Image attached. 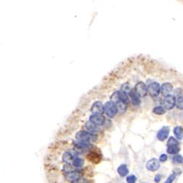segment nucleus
<instances>
[{"mask_svg":"<svg viewBox=\"0 0 183 183\" xmlns=\"http://www.w3.org/2000/svg\"><path fill=\"white\" fill-rule=\"evenodd\" d=\"M76 139L80 141H85V142H94L97 139V136L94 134L87 132V131H79L76 134Z\"/></svg>","mask_w":183,"mask_h":183,"instance_id":"f257e3e1","label":"nucleus"},{"mask_svg":"<svg viewBox=\"0 0 183 183\" xmlns=\"http://www.w3.org/2000/svg\"><path fill=\"white\" fill-rule=\"evenodd\" d=\"M104 110L109 117H113L117 113L118 109L116 104L112 101H109L105 104Z\"/></svg>","mask_w":183,"mask_h":183,"instance_id":"f03ea898","label":"nucleus"},{"mask_svg":"<svg viewBox=\"0 0 183 183\" xmlns=\"http://www.w3.org/2000/svg\"><path fill=\"white\" fill-rule=\"evenodd\" d=\"M83 177V174L79 171H73V172H70V173L65 174V178L67 181L70 182V183L74 182V181L77 180V179H80V178Z\"/></svg>","mask_w":183,"mask_h":183,"instance_id":"7ed1b4c3","label":"nucleus"},{"mask_svg":"<svg viewBox=\"0 0 183 183\" xmlns=\"http://www.w3.org/2000/svg\"><path fill=\"white\" fill-rule=\"evenodd\" d=\"M175 104H176V98L174 96L171 95V94L166 96L164 100H163V106L165 109L171 110V109H174Z\"/></svg>","mask_w":183,"mask_h":183,"instance_id":"20e7f679","label":"nucleus"},{"mask_svg":"<svg viewBox=\"0 0 183 183\" xmlns=\"http://www.w3.org/2000/svg\"><path fill=\"white\" fill-rule=\"evenodd\" d=\"M160 91V84L157 82H153L150 84L147 88V92L152 97H157Z\"/></svg>","mask_w":183,"mask_h":183,"instance_id":"39448f33","label":"nucleus"},{"mask_svg":"<svg viewBox=\"0 0 183 183\" xmlns=\"http://www.w3.org/2000/svg\"><path fill=\"white\" fill-rule=\"evenodd\" d=\"M135 92L139 97H144L147 94V87L145 84L140 82L135 85Z\"/></svg>","mask_w":183,"mask_h":183,"instance_id":"423d86ee","label":"nucleus"},{"mask_svg":"<svg viewBox=\"0 0 183 183\" xmlns=\"http://www.w3.org/2000/svg\"><path fill=\"white\" fill-rule=\"evenodd\" d=\"M160 162L156 158H152L150 160L146 165L147 170L151 171V172H155L160 168Z\"/></svg>","mask_w":183,"mask_h":183,"instance_id":"0eeeda50","label":"nucleus"},{"mask_svg":"<svg viewBox=\"0 0 183 183\" xmlns=\"http://www.w3.org/2000/svg\"><path fill=\"white\" fill-rule=\"evenodd\" d=\"M89 122L96 126H101L105 122V118L102 115L92 114L89 117Z\"/></svg>","mask_w":183,"mask_h":183,"instance_id":"6e6552de","label":"nucleus"},{"mask_svg":"<svg viewBox=\"0 0 183 183\" xmlns=\"http://www.w3.org/2000/svg\"><path fill=\"white\" fill-rule=\"evenodd\" d=\"M104 106L100 102H95L94 104L92 105L91 109V111L94 114H99L101 115L104 111Z\"/></svg>","mask_w":183,"mask_h":183,"instance_id":"1a4fd4ad","label":"nucleus"},{"mask_svg":"<svg viewBox=\"0 0 183 183\" xmlns=\"http://www.w3.org/2000/svg\"><path fill=\"white\" fill-rule=\"evenodd\" d=\"M76 152H66L63 154L62 155V160L65 163L67 164H72L73 160H74L76 157H77V156L76 155Z\"/></svg>","mask_w":183,"mask_h":183,"instance_id":"9d476101","label":"nucleus"},{"mask_svg":"<svg viewBox=\"0 0 183 183\" xmlns=\"http://www.w3.org/2000/svg\"><path fill=\"white\" fill-rule=\"evenodd\" d=\"M87 159L93 163H98L101 160V155L94 151H90L87 155Z\"/></svg>","mask_w":183,"mask_h":183,"instance_id":"9b49d317","label":"nucleus"},{"mask_svg":"<svg viewBox=\"0 0 183 183\" xmlns=\"http://www.w3.org/2000/svg\"><path fill=\"white\" fill-rule=\"evenodd\" d=\"M169 134V127H163V128H161V129L159 131V132L157 133V137L160 141H163L168 138Z\"/></svg>","mask_w":183,"mask_h":183,"instance_id":"f8f14e48","label":"nucleus"},{"mask_svg":"<svg viewBox=\"0 0 183 183\" xmlns=\"http://www.w3.org/2000/svg\"><path fill=\"white\" fill-rule=\"evenodd\" d=\"M172 90H173V86L170 83H166L162 85L161 92L163 95H169V94L172 92Z\"/></svg>","mask_w":183,"mask_h":183,"instance_id":"ddd939ff","label":"nucleus"},{"mask_svg":"<svg viewBox=\"0 0 183 183\" xmlns=\"http://www.w3.org/2000/svg\"><path fill=\"white\" fill-rule=\"evenodd\" d=\"M117 173L119 174V176L122 177L127 176V175L129 174V169H128L127 165L125 164L120 165L117 169Z\"/></svg>","mask_w":183,"mask_h":183,"instance_id":"4468645a","label":"nucleus"},{"mask_svg":"<svg viewBox=\"0 0 183 183\" xmlns=\"http://www.w3.org/2000/svg\"><path fill=\"white\" fill-rule=\"evenodd\" d=\"M85 128H87V130L88 131H89V133H91L92 134L95 133H99L100 131L98 126H96V125H93L90 122H88L85 124Z\"/></svg>","mask_w":183,"mask_h":183,"instance_id":"2eb2a0df","label":"nucleus"},{"mask_svg":"<svg viewBox=\"0 0 183 183\" xmlns=\"http://www.w3.org/2000/svg\"><path fill=\"white\" fill-rule=\"evenodd\" d=\"M84 164V160L80 157H76L72 163V165L75 169H81L83 167Z\"/></svg>","mask_w":183,"mask_h":183,"instance_id":"dca6fc26","label":"nucleus"},{"mask_svg":"<svg viewBox=\"0 0 183 183\" xmlns=\"http://www.w3.org/2000/svg\"><path fill=\"white\" fill-rule=\"evenodd\" d=\"M130 96H131V100H132V103L134 105H138L140 103V100H139V96L135 93V90H131L129 92Z\"/></svg>","mask_w":183,"mask_h":183,"instance_id":"f3484780","label":"nucleus"},{"mask_svg":"<svg viewBox=\"0 0 183 183\" xmlns=\"http://www.w3.org/2000/svg\"><path fill=\"white\" fill-rule=\"evenodd\" d=\"M174 133L177 139L180 140L183 138V128L180 126H177L174 129Z\"/></svg>","mask_w":183,"mask_h":183,"instance_id":"a211bd4d","label":"nucleus"},{"mask_svg":"<svg viewBox=\"0 0 183 183\" xmlns=\"http://www.w3.org/2000/svg\"><path fill=\"white\" fill-rule=\"evenodd\" d=\"M179 151L180 148L178 146H171L167 148V152L170 155H177Z\"/></svg>","mask_w":183,"mask_h":183,"instance_id":"6ab92c4d","label":"nucleus"},{"mask_svg":"<svg viewBox=\"0 0 183 183\" xmlns=\"http://www.w3.org/2000/svg\"><path fill=\"white\" fill-rule=\"evenodd\" d=\"M75 170H76V169L73 167L72 164H67V163H65V164L63 166V172L65 174L70 173V172H73V171Z\"/></svg>","mask_w":183,"mask_h":183,"instance_id":"aec40b11","label":"nucleus"},{"mask_svg":"<svg viewBox=\"0 0 183 183\" xmlns=\"http://www.w3.org/2000/svg\"><path fill=\"white\" fill-rule=\"evenodd\" d=\"M153 112H154L155 114L157 115H163L166 113V110L162 106H157V107L154 108L153 109Z\"/></svg>","mask_w":183,"mask_h":183,"instance_id":"412c9836","label":"nucleus"},{"mask_svg":"<svg viewBox=\"0 0 183 183\" xmlns=\"http://www.w3.org/2000/svg\"><path fill=\"white\" fill-rule=\"evenodd\" d=\"M178 141L177 140L175 139L173 137L169 138V139L167 141V146L168 147H171V146H178Z\"/></svg>","mask_w":183,"mask_h":183,"instance_id":"4be33fe9","label":"nucleus"},{"mask_svg":"<svg viewBox=\"0 0 183 183\" xmlns=\"http://www.w3.org/2000/svg\"><path fill=\"white\" fill-rule=\"evenodd\" d=\"M173 160L174 163L180 164V163H182L183 162V157L180 155H175L174 157Z\"/></svg>","mask_w":183,"mask_h":183,"instance_id":"5701e85b","label":"nucleus"},{"mask_svg":"<svg viewBox=\"0 0 183 183\" xmlns=\"http://www.w3.org/2000/svg\"><path fill=\"white\" fill-rule=\"evenodd\" d=\"M176 103L177 109H183V97H179Z\"/></svg>","mask_w":183,"mask_h":183,"instance_id":"b1692460","label":"nucleus"},{"mask_svg":"<svg viewBox=\"0 0 183 183\" xmlns=\"http://www.w3.org/2000/svg\"><path fill=\"white\" fill-rule=\"evenodd\" d=\"M127 183H135L136 182V177L135 175H130L127 177Z\"/></svg>","mask_w":183,"mask_h":183,"instance_id":"393cba45","label":"nucleus"},{"mask_svg":"<svg viewBox=\"0 0 183 183\" xmlns=\"http://www.w3.org/2000/svg\"><path fill=\"white\" fill-rule=\"evenodd\" d=\"M175 178H176V175L174 174H171L170 176L168 177V179L165 181L164 183H172L175 179Z\"/></svg>","mask_w":183,"mask_h":183,"instance_id":"a878e982","label":"nucleus"},{"mask_svg":"<svg viewBox=\"0 0 183 183\" xmlns=\"http://www.w3.org/2000/svg\"><path fill=\"white\" fill-rule=\"evenodd\" d=\"M71 183H89V182L87 179H85V178H84V177H82V178H80V179H77V180L74 181V182H73Z\"/></svg>","mask_w":183,"mask_h":183,"instance_id":"bb28decb","label":"nucleus"},{"mask_svg":"<svg viewBox=\"0 0 183 183\" xmlns=\"http://www.w3.org/2000/svg\"><path fill=\"white\" fill-rule=\"evenodd\" d=\"M167 159H168V156L166 155V154H162L161 155H160L159 160H160V162H163H163L166 161V160H167Z\"/></svg>","mask_w":183,"mask_h":183,"instance_id":"cd10ccee","label":"nucleus"},{"mask_svg":"<svg viewBox=\"0 0 183 183\" xmlns=\"http://www.w3.org/2000/svg\"><path fill=\"white\" fill-rule=\"evenodd\" d=\"M154 180H155V182H157V183L160 182V181L161 180V177H160L159 174H157L155 177Z\"/></svg>","mask_w":183,"mask_h":183,"instance_id":"c85d7f7f","label":"nucleus"}]
</instances>
